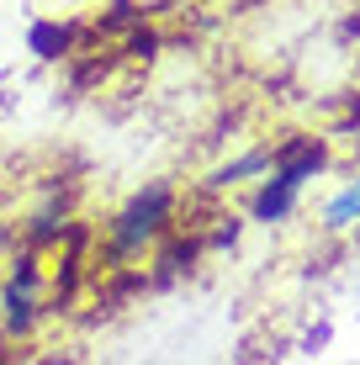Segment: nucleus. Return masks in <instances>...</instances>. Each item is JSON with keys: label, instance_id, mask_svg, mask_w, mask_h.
<instances>
[{"label": "nucleus", "instance_id": "obj_4", "mask_svg": "<svg viewBox=\"0 0 360 365\" xmlns=\"http://www.w3.org/2000/svg\"><path fill=\"white\" fill-rule=\"evenodd\" d=\"M32 43H37V53H43V58H53L58 48L69 43V32H64V27H37V32H32Z\"/></svg>", "mask_w": 360, "mask_h": 365}, {"label": "nucleus", "instance_id": "obj_2", "mask_svg": "<svg viewBox=\"0 0 360 365\" xmlns=\"http://www.w3.org/2000/svg\"><path fill=\"white\" fill-rule=\"evenodd\" d=\"M37 259L32 255H21V259H11V275H6V286H0V318H6V334H27L32 329V318H37Z\"/></svg>", "mask_w": 360, "mask_h": 365}, {"label": "nucleus", "instance_id": "obj_5", "mask_svg": "<svg viewBox=\"0 0 360 365\" xmlns=\"http://www.w3.org/2000/svg\"><path fill=\"white\" fill-rule=\"evenodd\" d=\"M0 249H6V233H0Z\"/></svg>", "mask_w": 360, "mask_h": 365}, {"label": "nucleus", "instance_id": "obj_3", "mask_svg": "<svg viewBox=\"0 0 360 365\" xmlns=\"http://www.w3.org/2000/svg\"><path fill=\"white\" fill-rule=\"evenodd\" d=\"M355 222H360V180L329 201V228H355Z\"/></svg>", "mask_w": 360, "mask_h": 365}, {"label": "nucleus", "instance_id": "obj_1", "mask_svg": "<svg viewBox=\"0 0 360 365\" xmlns=\"http://www.w3.org/2000/svg\"><path fill=\"white\" fill-rule=\"evenodd\" d=\"M170 207H175V191L170 185H148L117 212V222L106 228V255L111 259H138L159 233L170 228Z\"/></svg>", "mask_w": 360, "mask_h": 365}]
</instances>
